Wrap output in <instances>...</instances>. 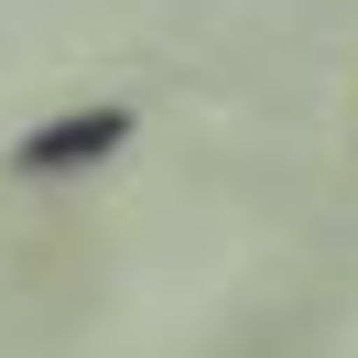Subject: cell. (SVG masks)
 <instances>
[{
  "instance_id": "1",
  "label": "cell",
  "mask_w": 358,
  "mask_h": 358,
  "mask_svg": "<svg viewBox=\"0 0 358 358\" xmlns=\"http://www.w3.org/2000/svg\"><path fill=\"white\" fill-rule=\"evenodd\" d=\"M120 141H131V109H66V120H44V131L11 152V174H87V163H109Z\"/></svg>"
}]
</instances>
